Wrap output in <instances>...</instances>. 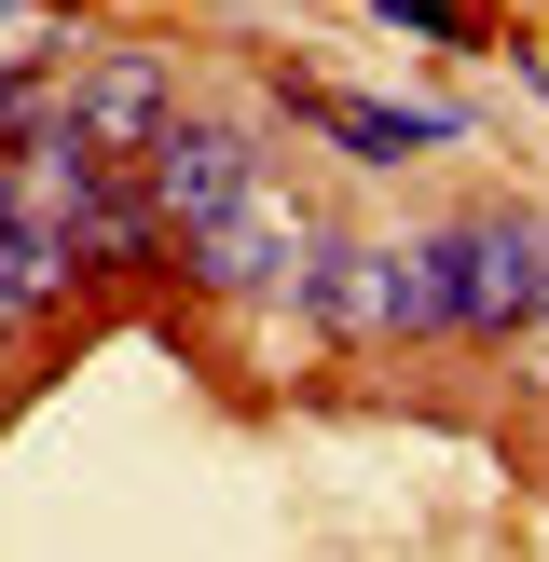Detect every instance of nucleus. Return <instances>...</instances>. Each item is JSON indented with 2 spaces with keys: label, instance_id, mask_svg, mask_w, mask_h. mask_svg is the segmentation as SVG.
<instances>
[{
  "label": "nucleus",
  "instance_id": "obj_3",
  "mask_svg": "<svg viewBox=\"0 0 549 562\" xmlns=\"http://www.w3.org/2000/svg\"><path fill=\"white\" fill-rule=\"evenodd\" d=\"M316 247H329V234H302V206H289V192H274V179H247L220 220H192V234H179V261L206 274V289H234V302H302Z\"/></svg>",
  "mask_w": 549,
  "mask_h": 562
},
{
  "label": "nucleus",
  "instance_id": "obj_5",
  "mask_svg": "<svg viewBox=\"0 0 549 562\" xmlns=\"http://www.w3.org/2000/svg\"><path fill=\"white\" fill-rule=\"evenodd\" d=\"M55 124H69L82 151H152V124H165V69H152V55H97V69H69Z\"/></svg>",
  "mask_w": 549,
  "mask_h": 562
},
{
  "label": "nucleus",
  "instance_id": "obj_6",
  "mask_svg": "<svg viewBox=\"0 0 549 562\" xmlns=\"http://www.w3.org/2000/svg\"><path fill=\"white\" fill-rule=\"evenodd\" d=\"M69 289H82V247L55 234L14 179H0V302H14V316H42V302H69Z\"/></svg>",
  "mask_w": 549,
  "mask_h": 562
},
{
  "label": "nucleus",
  "instance_id": "obj_1",
  "mask_svg": "<svg viewBox=\"0 0 549 562\" xmlns=\"http://www.w3.org/2000/svg\"><path fill=\"white\" fill-rule=\"evenodd\" d=\"M412 247H426L439 329H536V302H549V234L536 220H453V234H412Z\"/></svg>",
  "mask_w": 549,
  "mask_h": 562
},
{
  "label": "nucleus",
  "instance_id": "obj_7",
  "mask_svg": "<svg viewBox=\"0 0 549 562\" xmlns=\"http://www.w3.org/2000/svg\"><path fill=\"white\" fill-rule=\"evenodd\" d=\"M302 110H316L357 165H412V151H439V137H453V110H371V97H302Z\"/></svg>",
  "mask_w": 549,
  "mask_h": 562
},
{
  "label": "nucleus",
  "instance_id": "obj_8",
  "mask_svg": "<svg viewBox=\"0 0 549 562\" xmlns=\"http://www.w3.org/2000/svg\"><path fill=\"white\" fill-rule=\"evenodd\" d=\"M536 371H549V302H536Z\"/></svg>",
  "mask_w": 549,
  "mask_h": 562
},
{
  "label": "nucleus",
  "instance_id": "obj_4",
  "mask_svg": "<svg viewBox=\"0 0 549 562\" xmlns=\"http://www.w3.org/2000/svg\"><path fill=\"white\" fill-rule=\"evenodd\" d=\"M247 179H261V151H247L234 124H206V110H165V124H152V179H137V192H152L165 234H192V220H220Z\"/></svg>",
  "mask_w": 549,
  "mask_h": 562
},
{
  "label": "nucleus",
  "instance_id": "obj_2",
  "mask_svg": "<svg viewBox=\"0 0 549 562\" xmlns=\"http://www.w3.org/2000/svg\"><path fill=\"white\" fill-rule=\"evenodd\" d=\"M302 316L329 329V344H426L439 329V289H426V247H316V274H302Z\"/></svg>",
  "mask_w": 549,
  "mask_h": 562
}]
</instances>
